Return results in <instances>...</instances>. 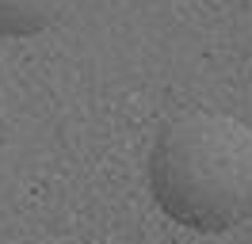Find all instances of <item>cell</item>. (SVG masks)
<instances>
[{"instance_id": "obj_1", "label": "cell", "mask_w": 252, "mask_h": 244, "mask_svg": "<svg viewBox=\"0 0 252 244\" xmlns=\"http://www.w3.org/2000/svg\"><path fill=\"white\" fill-rule=\"evenodd\" d=\"M160 214L195 233H229L252 217V126L225 111L172 119L149 152Z\"/></svg>"}, {"instance_id": "obj_2", "label": "cell", "mask_w": 252, "mask_h": 244, "mask_svg": "<svg viewBox=\"0 0 252 244\" xmlns=\"http://www.w3.org/2000/svg\"><path fill=\"white\" fill-rule=\"evenodd\" d=\"M73 0H0V38H31L50 30Z\"/></svg>"}]
</instances>
